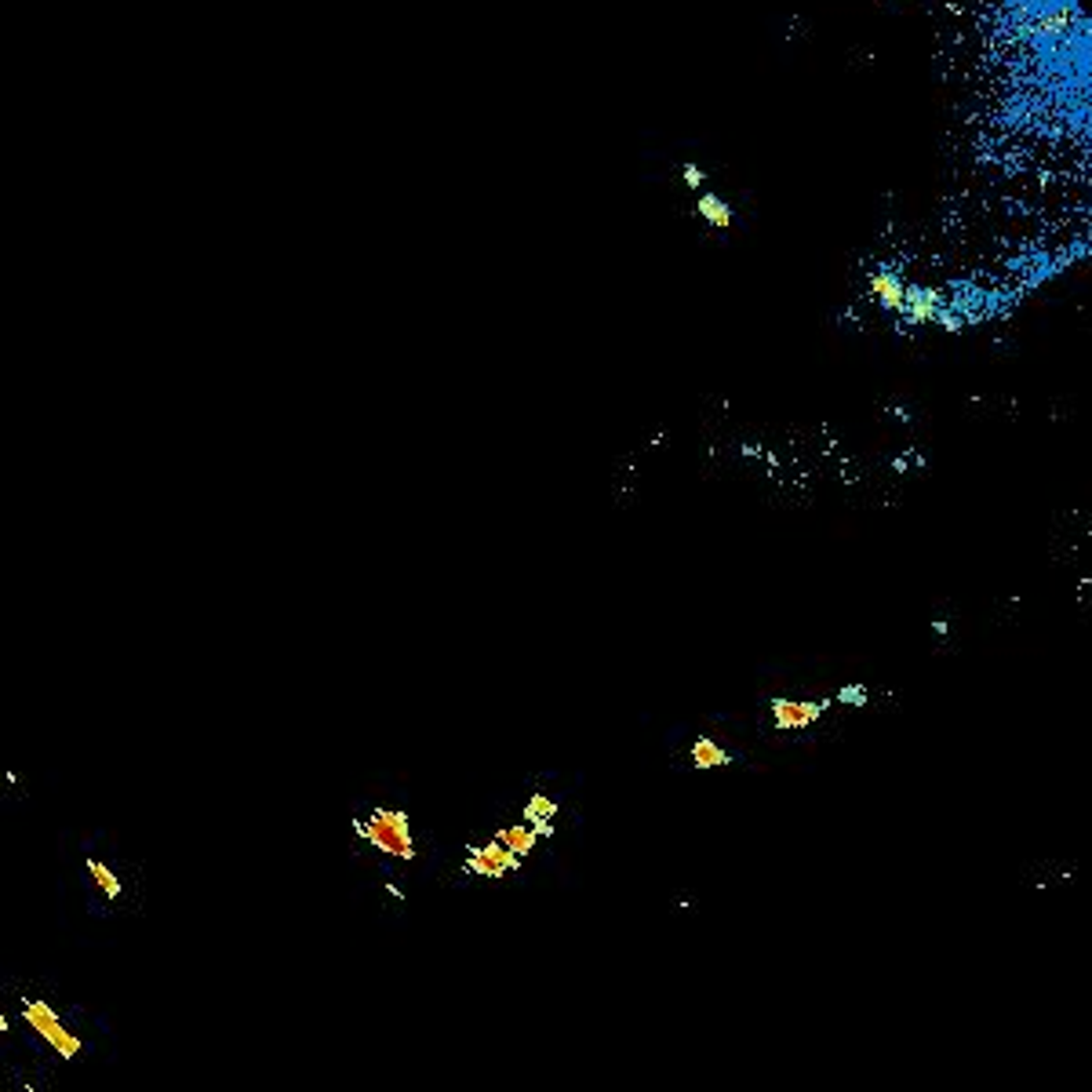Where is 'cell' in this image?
Segmentation results:
<instances>
[{"label": "cell", "mask_w": 1092, "mask_h": 1092, "mask_svg": "<svg viewBox=\"0 0 1092 1092\" xmlns=\"http://www.w3.org/2000/svg\"><path fill=\"white\" fill-rule=\"evenodd\" d=\"M834 699L845 703V707H867V689H863V685H842Z\"/></svg>", "instance_id": "obj_12"}, {"label": "cell", "mask_w": 1092, "mask_h": 1092, "mask_svg": "<svg viewBox=\"0 0 1092 1092\" xmlns=\"http://www.w3.org/2000/svg\"><path fill=\"white\" fill-rule=\"evenodd\" d=\"M353 830H357V838L376 845L379 852L394 856V860H415L412 823H408V816L401 809H376L368 819H353Z\"/></svg>", "instance_id": "obj_1"}, {"label": "cell", "mask_w": 1092, "mask_h": 1092, "mask_svg": "<svg viewBox=\"0 0 1092 1092\" xmlns=\"http://www.w3.org/2000/svg\"><path fill=\"white\" fill-rule=\"evenodd\" d=\"M22 1020H26V1027L37 1030V1034H40V1038H44V1042H48L63 1059H73L77 1053H81L77 1034L59 1020V1012L51 1009L48 1001H40V998H22Z\"/></svg>", "instance_id": "obj_2"}, {"label": "cell", "mask_w": 1092, "mask_h": 1092, "mask_svg": "<svg viewBox=\"0 0 1092 1092\" xmlns=\"http://www.w3.org/2000/svg\"><path fill=\"white\" fill-rule=\"evenodd\" d=\"M517 867H521V856H513L499 838H492L488 845H474L466 852V871L478 877H507L517 874Z\"/></svg>", "instance_id": "obj_3"}, {"label": "cell", "mask_w": 1092, "mask_h": 1092, "mask_svg": "<svg viewBox=\"0 0 1092 1092\" xmlns=\"http://www.w3.org/2000/svg\"><path fill=\"white\" fill-rule=\"evenodd\" d=\"M695 212L707 219L711 226H717V230H728V226H732V208H728L721 197H714V194H703V197L695 200Z\"/></svg>", "instance_id": "obj_10"}, {"label": "cell", "mask_w": 1092, "mask_h": 1092, "mask_svg": "<svg viewBox=\"0 0 1092 1092\" xmlns=\"http://www.w3.org/2000/svg\"><path fill=\"white\" fill-rule=\"evenodd\" d=\"M88 874H91V881L106 893V899H120V881H117V874L110 867H102L99 860H88Z\"/></svg>", "instance_id": "obj_11"}, {"label": "cell", "mask_w": 1092, "mask_h": 1092, "mask_svg": "<svg viewBox=\"0 0 1092 1092\" xmlns=\"http://www.w3.org/2000/svg\"><path fill=\"white\" fill-rule=\"evenodd\" d=\"M936 321H940L947 331H961V325H965V321H961V314H954V310H940V317H936Z\"/></svg>", "instance_id": "obj_14"}, {"label": "cell", "mask_w": 1092, "mask_h": 1092, "mask_svg": "<svg viewBox=\"0 0 1092 1092\" xmlns=\"http://www.w3.org/2000/svg\"><path fill=\"white\" fill-rule=\"evenodd\" d=\"M940 310H944V296H940V288H907V299H903V317H907L910 325H928V321H936L940 317Z\"/></svg>", "instance_id": "obj_5"}, {"label": "cell", "mask_w": 1092, "mask_h": 1092, "mask_svg": "<svg viewBox=\"0 0 1092 1092\" xmlns=\"http://www.w3.org/2000/svg\"><path fill=\"white\" fill-rule=\"evenodd\" d=\"M689 758H692V765L699 768V772H707V768H725V765H732V754H728L725 746H717L714 740H707V736H699L692 743V750H689Z\"/></svg>", "instance_id": "obj_8"}, {"label": "cell", "mask_w": 1092, "mask_h": 1092, "mask_svg": "<svg viewBox=\"0 0 1092 1092\" xmlns=\"http://www.w3.org/2000/svg\"><path fill=\"white\" fill-rule=\"evenodd\" d=\"M871 292H874V299L889 314H903L907 284L899 281V273H893V270H874V273H871Z\"/></svg>", "instance_id": "obj_6"}, {"label": "cell", "mask_w": 1092, "mask_h": 1092, "mask_svg": "<svg viewBox=\"0 0 1092 1092\" xmlns=\"http://www.w3.org/2000/svg\"><path fill=\"white\" fill-rule=\"evenodd\" d=\"M521 816H525L529 823H535V827L543 830V838H554V823H550V819L558 816V801H554V797L532 794L529 805H525V812H521Z\"/></svg>", "instance_id": "obj_9"}, {"label": "cell", "mask_w": 1092, "mask_h": 1092, "mask_svg": "<svg viewBox=\"0 0 1092 1092\" xmlns=\"http://www.w3.org/2000/svg\"><path fill=\"white\" fill-rule=\"evenodd\" d=\"M681 175H685V186H692V190H699V186H703V179H707L699 165H685V168H681Z\"/></svg>", "instance_id": "obj_13"}, {"label": "cell", "mask_w": 1092, "mask_h": 1092, "mask_svg": "<svg viewBox=\"0 0 1092 1092\" xmlns=\"http://www.w3.org/2000/svg\"><path fill=\"white\" fill-rule=\"evenodd\" d=\"M499 842L507 845V848H510L513 856H521V860H525V856H529L532 848H535V845H539V838H543V830L535 827V823H529V819H525V823H510V827H503L496 834Z\"/></svg>", "instance_id": "obj_7"}, {"label": "cell", "mask_w": 1092, "mask_h": 1092, "mask_svg": "<svg viewBox=\"0 0 1092 1092\" xmlns=\"http://www.w3.org/2000/svg\"><path fill=\"white\" fill-rule=\"evenodd\" d=\"M827 707L830 699H787V695H779V699H772V725L783 728V732L812 728Z\"/></svg>", "instance_id": "obj_4"}]
</instances>
